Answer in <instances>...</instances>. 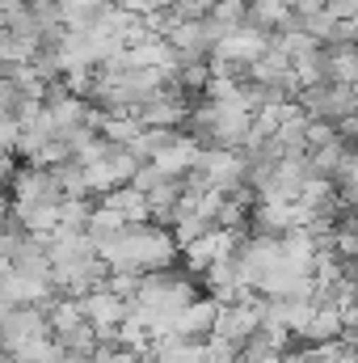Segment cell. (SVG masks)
<instances>
[{
  "label": "cell",
  "mask_w": 358,
  "mask_h": 363,
  "mask_svg": "<svg viewBox=\"0 0 358 363\" xmlns=\"http://www.w3.org/2000/svg\"><path fill=\"white\" fill-rule=\"evenodd\" d=\"M81 308H85L89 325L97 330V338H101V342H110V338L122 330V321H127V313H131V300H127V296H118L110 283H101L97 291L81 296Z\"/></svg>",
  "instance_id": "cell-8"
},
{
  "label": "cell",
  "mask_w": 358,
  "mask_h": 363,
  "mask_svg": "<svg viewBox=\"0 0 358 363\" xmlns=\"http://www.w3.org/2000/svg\"><path fill=\"white\" fill-rule=\"evenodd\" d=\"M266 51H270V34L253 30V26H236V30H228V34L215 38V47H211L215 68H211V72H215V77H241V72H249Z\"/></svg>",
  "instance_id": "cell-5"
},
{
  "label": "cell",
  "mask_w": 358,
  "mask_h": 363,
  "mask_svg": "<svg viewBox=\"0 0 358 363\" xmlns=\"http://www.w3.org/2000/svg\"><path fill=\"white\" fill-rule=\"evenodd\" d=\"M4 220H8V199L0 194V224H4Z\"/></svg>",
  "instance_id": "cell-18"
},
{
  "label": "cell",
  "mask_w": 358,
  "mask_h": 363,
  "mask_svg": "<svg viewBox=\"0 0 358 363\" xmlns=\"http://www.w3.org/2000/svg\"><path fill=\"white\" fill-rule=\"evenodd\" d=\"M13 178H17V169H13L8 152H0V186H4V182H13Z\"/></svg>",
  "instance_id": "cell-17"
},
{
  "label": "cell",
  "mask_w": 358,
  "mask_h": 363,
  "mask_svg": "<svg viewBox=\"0 0 358 363\" xmlns=\"http://www.w3.org/2000/svg\"><path fill=\"white\" fill-rule=\"evenodd\" d=\"M181 245L178 237L161 224H127L118 237H110L97 258L105 262L110 274H131V279H144V274H161L173 271Z\"/></svg>",
  "instance_id": "cell-1"
},
{
  "label": "cell",
  "mask_w": 358,
  "mask_h": 363,
  "mask_svg": "<svg viewBox=\"0 0 358 363\" xmlns=\"http://www.w3.org/2000/svg\"><path fill=\"white\" fill-rule=\"evenodd\" d=\"M207 359V342L181 338V334H165L152 342V363H202Z\"/></svg>",
  "instance_id": "cell-13"
},
{
  "label": "cell",
  "mask_w": 358,
  "mask_h": 363,
  "mask_svg": "<svg viewBox=\"0 0 358 363\" xmlns=\"http://www.w3.org/2000/svg\"><path fill=\"white\" fill-rule=\"evenodd\" d=\"M198 300V287H194V274L190 271H161V274H144L135 283V296H131V321L156 342L165 334H173V321L181 317L185 304Z\"/></svg>",
  "instance_id": "cell-2"
},
{
  "label": "cell",
  "mask_w": 358,
  "mask_h": 363,
  "mask_svg": "<svg viewBox=\"0 0 358 363\" xmlns=\"http://www.w3.org/2000/svg\"><path fill=\"white\" fill-rule=\"evenodd\" d=\"M262 330V300H236V304H219V317H215V330H211V342L241 355V347Z\"/></svg>",
  "instance_id": "cell-6"
},
{
  "label": "cell",
  "mask_w": 358,
  "mask_h": 363,
  "mask_svg": "<svg viewBox=\"0 0 358 363\" xmlns=\"http://www.w3.org/2000/svg\"><path fill=\"white\" fill-rule=\"evenodd\" d=\"M354 351H358V347H354Z\"/></svg>",
  "instance_id": "cell-19"
},
{
  "label": "cell",
  "mask_w": 358,
  "mask_h": 363,
  "mask_svg": "<svg viewBox=\"0 0 358 363\" xmlns=\"http://www.w3.org/2000/svg\"><path fill=\"white\" fill-rule=\"evenodd\" d=\"M295 17H291V9H287V0H245V26H253V30H262V34H278V30H287Z\"/></svg>",
  "instance_id": "cell-12"
},
{
  "label": "cell",
  "mask_w": 358,
  "mask_h": 363,
  "mask_svg": "<svg viewBox=\"0 0 358 363\" xmlns=\"http://www.w3.org/2000/svg\"><path fill=\"white\" fill-rule=\"evenodd\" d=\"M299 110L316 123H329V127H342L358 106V89L354 85H337V81H325V85H312V89H299Z\"/></svg>",
  "instance_id": "cell-7"
},
{
  "label": "cell",
  "mask_w": 358,
  "mask_h": 363,
  "mask_svg": "<svg viewBox=\"0 0 358 363\" xmlns=\"http://www.w3.org/2000/svg\"><path fill=\"white\" fill-rule=\"evenodd\" d=\"M47 262H51V283L64 287L76 300L97 291L110 279L105 262L97 258V250H93V241L85 233H55L47 241Z\"/></svg>",
  "instance_id": "cell-3"
},
{
  "label": "cell",
  "mask_w": 358,
  "mask_h": 363,
  "mask_svg": "<svg viewBox=\"0 0 358 363\" xmlns=\"http://www.w3.org/2000/svg\"><path fill=\"white\" fill-rule=\"evenodd\" d=\"M202 283H207V296H211L215 304H236V300H245V296H249V287H245V279H241L236 258H224V262L207 267V271H202Z\"/></svg>",
  "instance_id": "cell-10"
},
{
  "label": "cell",
  "mask_w": 358,
  "mask_h": 363,
  "mask_svg": "<svg viewBox=\"0 0 358 363\" xmlns=\"http://www.w3.org/2000/svg\"><path fill=\"white\" fill-rule=\"evenodd\" d=\"M215 317H219V304H215L211 296H198L194 304H185V308H181V317L173 321V334H181V338H194V342H211Z\"/></svg>",
  "instance_id": "cell-11"
},
{
  "label": "cell",
  "mask_w": 358,
  "mask_h": 363,
  "mask_svg": "<svg viewBox=\"0 0 358 363\" xmlns=\"http://www.w3.org/2000/svg\"><path fill=\"white\" fill-rule=\"evenodd\" d=\"M185 182L198 190H211V194H241V190H249V161L236 148H202L194 174Z\"/></svg>",
  "instance_id": "cell-4"
},
{
  "label": "cell",
  "mask_w": 358,
  "mask_h": 363,
  "mask_svg": "<svg viewBox=\"0 0 358 363\" xmlns=\"http://www.w3.org/2000/svg\"><path fill=\"white\" fill-rule=\"evenodd\" d=\"M337 43H346V47H354L358 51V17H350V21L337 26Z\"/></svg>",
  "instance_id": "cell-16"
},
{
  "label": "cell",
  "mask_w": 358,
  "mask_h": 363,
  "mask_svg": "<svg viewBox=\"0 0 358 363\" xmlns=\"http://www.w3.org/2000/svg\"><path fill=\"white\" fill-rule=\"evenodd\" d=\"M287 9H291V17H312V13H325L329 0H287Z\"/></svg>",
  "instance_id": "cell-15"
},
{
  "label": "cell",
  "mask_w": 358,
  "mask_h": 363,
  "mask_svg": "<svg viewBox=\"0 0 358 363\" xmlns=\"http://www.w3.org/2000/svg\"><path fill=\"white\" fill-rule=\"evenodd\" d=\"M101 203H105L110 211H118V220H122V224H152L148 199H144L135 186H118V190H110Z\"/></svg>",
  "instance_id": "cell-14"
},
{
  "label": "cell",
  "mask_w": 358,
  "mask_h": 363,
  "mask_svg": "<svg viewBox=\"0 0 358 363\" xmlns=\"http://www.w3.org/2000/svg\"><path fill=\"white\" fill-rule=\"evenodd\" d=\"M236 245H241L236 233H228V228H211V233L194 237L190 245H181V258H185L190 274H198V271H207V267H215V262H224V258H236Z\"/></svg>",
  "instance_id": "cell-9"
}]
</instances>
